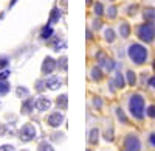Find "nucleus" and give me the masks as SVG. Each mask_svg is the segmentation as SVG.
Segmentation results:
<instances>
[{"label": "nucleus", "mask_w": 155, "mask_h": 151, "mask_svg": "<svg viewBox=\"0 0 155 151\" xmlns=\"http://www.w3.org/2000/svg\"><path fill=\"white\" fill-rule=\"evenodd\" d=\"M129 111L138 120L144 117V98L140 94H134L130 97V100H129Z\"/></svg>", "instance_id": "nucleus-1"}, {"label": "nucleus", "mask_w": 155, "mask_h": 151, "mask_svg": "<svg viewBox=\"0 0 155 151\" xmlns=\"http://www.w3.org/2000/svg\"><path fill=\"white\" fill-rule=\"evenodd\" d=\"M127 55L135 64L141 66V64H144L146 59H147V50H146L144 45H141V44H132L130 47H129V50H127Z\"/></svg>", "instance_id": "nucleus-2"}, {"label": "nucleus", "mask_w": 155, "mask_h": 151, "mask_svg": "<svg viewBox=\"0 0 155 151\" xmlns=\"http://www.w3.org/2000/svg\"><path fill=\"white\" fill-rule=\"evenodd\" d=\"M137 33H138V37L141 41L149 44V42H152L155 39V25L152 22H146L143 25H140Z\"/></svg>", "instance_id": "nucleus-3"}, {"label": "nucleus", "mask_w": 155, "mask_h": 151, "mask_svg": "<svg viewBox=\"0 0 155 151\" xmlns=\"http://www.w3.org/2000/svg\"><path fill=\"white\" fill-rule=\"evenodd\" d=\"M19 137H20L22 142H31L36 137V128L31 123L23 125V126L20 128V131H19Z\"/></svg>", "instance_id": "nucleus-4"}, {"label": "nucleus", "mask_w": 155, "mask_h": 151, "mask_svg": "<svg viewBox=\"0 0 155 151\" xmlns=\"http://www.w3.org/2000/svg\"><path fill=\"white\" fill-rule=\"evenodd\" d=\"M124 151H141V142L137 136L130 134L126 137L124 142Z\"/></svg>", "instance_id": "nucleus-5"}, {"label": "nucleus", "mask_w": 155, "mask_h": 151, "mask_svg": "<svg viewBox=\"0 0 155 151\" xmlns=\"http://www.w3.org/2000/svg\"><path fill=\"white\" fill-rule=\"evenodd\" d=\"M96 59H98V62H99V66H101V67H104L106 70L112 72V70L115 69V62H113L110 58H107L104 52H99V53L96 55Z\"/></svg>", "instance_id": "nucleus-6"}, {"label": "nucleus", "mask_w": 155, "mask_h": 151, "mask_svg": "<svg viewBox=\"0 0 155 151\" xmlns=\"http://www.w3.org/2000/svg\"><path fill=\"white\" fill-rule=\"evenodd\" d=\"M47 122H48V125H50L51 128H58V126H61V123L64 122L62 112H59V111L51 112V114L48 115V118H47Z\"/></svg>", "instance_id": "nucleus-7"}, {"label": "nucleus", "mask_w": 155, "mask_h": 151, "mask_svg": "<svg viewBox=\"0 0 155 151\" xmlns=\"http://www.w3.org/2000/svg\"><path fill=\"white\" fill-rule=\"evenodd\" d=\"M54 69H56V61H54L53 58L47 56V58L44 59V64H42V73H44V75H50Z\"/></svg>", "instance_id": "nucleus-8"}, {"label": "nucleus", "mask_w": 155, "mask_h": 151, "mask_svg": "<svg viewBox=\"0 0 155 151\" xmlns=\"http://www.w3.org/2000/svg\"><path fill=\"white\" fill-rule=\"evenodd\" d=\"M50 106H51V101H50L47 97H39V98L36 100V108H37L39 111H47Z\"/></svg>", "instance_id": "nucleus-9"}, {"label": "nucleus", "mask_w": 155, "mask_h": 151, "mask_svg": "<svg viewBox=\"0 0 155 151\" xmlns=\"http://www.w3.org/2000/svg\"><path fill=\"white\" fill-rule=\"evenodd\" d=\"M45 84H47L48 89H51V91H56L58 87H61L62 81H61L58 77H50V78H47V80H45Z\"/></svg>", "instance_id": "nucleus-10"}, {"label": "nucleus", "mask_w": 155, "mask_h": 151, "mask_svg": "<svg viewBox=\"0 0 155 151\" xmlns=\"http://www.w3.org/2000/svg\"><path fill=\"white\" fill-rule=\"evenodd\" d=\"M36 106L34 103V98H28L25 100V101L22 103V114H30V112L33 111V108Z\"/></svg>", "instance_id": "nucleus-11"}, {"label": "nucleus", "mask_w": 155, "mask_h": 151, "mask_svg": "<svg viewBox=\"0 0 155 151\" xmlns=\"http://www.w3.org/2000/svg\"><path fill=\"white\" fill-rule=\"evenodd\" d=\"M56 105H58V108H59V109H67V106H68V100H67V95L64 94V95L58 97V100H56Z\"/></svg>", "instance_id": "nucleus-12"}, {"label": "nucleus", "mask_w": 155, "mask_h": 151, "mask_svg": "<svg viewBox=\"0 0 155 151\" xmlns=\"http://www.w3.org/2000/svg\"><path fill=\"white\" fill-rule=\"evenodd\" d=\"M51 36H53V28H51V25L48 23V25H45V27L42 28L41 37H42V39H48V37H51Z\"/></svg>", "instance_id": "nucleus-13"}, {"label": "nucleus", "mask_w": 155, "mask_h": 151, "mask_svg": "<svg viewBox=\"0 0 155 151\" xmlns=\"http://www.w3.org/2000/svg\"><path fill=\"white\" fill-rule=\"evenodd\" d=\"M120 34H121V37H127L129 34H130V27H129V23L123 22L120 25Z\"/></svg>", "instance_id": "nucleus-14"}, {"label": "nucleus", "mask_w": 155, "mask_h": 151, "mask_svg": "<svg viewBox=\"0 0 155 151\" xmlns=\"http://www.w3.org/2000/svg\"><path fill=\"white\" fill-rule=\"evenodd\" d=\"M59 19H61V11H59L58 8H53V11H51V16H50V25L59 22Z\"/></svg>", "instance_id": "nucleus-15"}, {"label": "nucleus", "mask_w": 155, "mask_h": 151, "mask_svg": "<svg viewBox=\"0 0 155 151\" xmlns=\"http://www.w3.org/2000/svg\"><path fill=\"white\" fill-rule=\"evenodd\" d=\"M115 86L116 87H118V89H123V87H124V77H123V75H121V72H118V73H116V77H115Z\"/></svg>", "instance_id": "nucleus-16"}, {"label": "nucleus", "mask_w": 155, "mask_h": 151, "mask_svg": "<svg viewBox=\"0 0 155 151\" xmlns=\"http://www.w3.org/2000/svg\"><path fill=\"white\" fill-rule=\"evenodd\" d=\"M92 78H93L95 81H101V80H102V72H101L99 67H93V69H92Z\"/></svg>", "instance_id": "nucleus-17"}, {"label": "nucleus", "mask_w": 155, "mask_h": 151, "mask_svg": "<svg viewBox=\"0 0 155 151\" xmlns=\"http://www.w3.org/2000/svg\"><path fill=\"white\" fill-rule=\"evenodd\" d=\"M65 47H67V42H65V41H62V39H56L54 44H53V48L56 50V52H59V50L65 48Z\"/></svg>", "instance_id": "nucleus-18"}, {"label": "nucleus", "mask_w": 155, "mask_h": 151, "mask_svg": "<svg viewBox=\"0 0 155 151\" xmlns=\"http://www.w3.org/2000/svg\"><path fill=\"white\" fill-rule=\"evenodd\" d=\"M9 92V83H6L5 80L0 81V95H5Z\"/></svg>", "instance_id": "nucleus-19"}, {"label": "nucleus", "mask_w": 155, "mask_h": 151, "mask_svg": "<svg viewBox=\"0 0 155 151\" xmlns=\"http://www.w3.org/2000/svg\"><path fill=\"white\" fill-rule=\"evenodd\" d=\"M104 36H106V41L107 42H113L115 41V31L112 28H107L106 33H104Z\"/></svg>", "instance_id": "nucleus-20"}, {"label": "nucleus", "mask_w": 155, "mask_h": 151, "mask_svg": "<svg viewBox=\"0 0 155 151\" xmlns=\"http://www.w3.org/2000/svg\"><path fill=\"white\" fill-rule=\"evenodd\" d=\"M127 83H129V86H135V83H137V77L132 70L127 72Z\"/></svg>", "instance_id": "nucleus-21"}, {"label": "nucleus", "mask_w": 155, "mask_h": 151, "mask_svg": "<svg viewBox=\"0 0 155 151\" xmlns=\"http://www.w3.org/2000/svg\"><path fill=\"white\" fill-rule=\"evenodd\" d=\"M98 136H99V131L98 129H92V132H90V143H98Z\"/></svg>", "instance_id": "nucleus-22"}, {"label": "nucleus", "mask_w": 155, "mask_h": 151, "mask_svg": "<svg viewBox=\"0 0 155 151\" xmlns=\"http://www.w3.org/2000/svg\"><path fill=\"white\" fill-rule=\"evenodd\" d=\"M144 19L146 20H155V9H152V8L146 9L144 11Z\"/></svg>", "instance_id": "nucleus-23"}, {"label": "nucleus", "mask_w": 155, "mask_h": 151, "mask_svg": "<svg viewBox=\"0 0 155 151\" xmlns=\"http://www.w3.org/2000/svg\"><path fill=\"white\" fill-rule=\"evenodd\" d=\"M39 151H54V149H53V146H51L50 143L42 142L41 145H39Z\"/></svg>", "instance_id": "nucleus-24"}, {"label": "nucleus", "mask_w": 155, "mask_h": 151, "mask_svg": "<svg viewBox=\"0 0 155 151\" xmlns=\"http://www.w3.org/2000/svg\"><path fill=\"white\" fill-rule=\"evenodd\" d=\"M116 115H118V118H120L123 123H127V117L124 115V111H123L121 108H118V109H116Z\"/></svg>", "instance_id": "nucleus-25"}, {"label": "nucleus", "mask_w": 155, "mask_h": 151, "mask_svg": "<svg viewBox=\"0 0 155 151\" xmlns=\"http://www.w3.org/2000/svg\"><path fill=\"white\" fill-rule=\"evenodd\" d=\"M146 114H147V117H150V118H155V105H152V106H149V108H147Z\"/></svg>", "instance_id": "nucleus-26"}, {"label": "nucleus", "mask_w": 155, "mask_h": 151, "mask_svg": "<svg viewBox=\"0 0 155 151\" xmlns=\"http://www.w3.org/2000/svg\"><path fill=\"white\" fill-rule=\"evenodd\" d=\"M45 87H47V84H45V81H44V80H41V81H37V83H36V89H37L39 92H42V91L45 89Z\"/></svg>", "instance_id": "nucleus-27"}, {"label": "nucleus", "mask_w": 155, "mask_h": 151, "mask_svg": "<svg viewBox=\"0 0 155 151\" xmlns=\"http://www.w3.org/2000/svg\"><path fill=\"white\" fill-rule=\"evenodd\" d=\"M102 12H104V8H102L101 3H96L95 5V14L96 16H102Z\"/></svg>", "instance_id": "nucleus-28"}, {"label": "nucleus", "mask_w": 155, "mask_h": 151, "mask_svg": "<svg viewBox=\"0 0 155 151\" xmlns=\"http://www.w3.org/2000/svg\"><path fill=\"white\" fill-rule=\"evenodd\" d=\"M59 67L62 70H67V56H62L61 61H59Z\"/></svg>", "instance_id": "nucleus-29"}, {"label": "nucleus", "mask_w": 155, "mask_h": 151, "mask_svg": "<svg viewBox=\"0 0 155 151\" xmlns=\"http://www.w3.org/2000/svg\"><path fill=\"white\" fill-rule=\"evenodd\" d=\"M8 64H9V59L5 56H0V69H5Z\"/></svg>", "instance_id": "nucleus-30"}, {"label": "nucleus", "mask_w": 155, "mask_h": 151, "mask_svg": "<svg viewBox=\"0 0 155 151\" xmlns=\"http://www.w3.org/2000/svg\"><path fill=\"white\" fill-rule=\"evenodd\" d=\"M107 14H109L110 19H115V17H116V8H115V6H110L109 11H107Z\"/></svg>", "instance_id": "nucleus-31"}, {"label": "nucleus", "mask_w": 155, "mask_h": 151, "mask_svg": "<svg viewBox=\"0 0 155 151\" xmlns=\"http://www.w3.org/2000/svg\"><path fill=\"white\" fill-rule=\"evenodd\" d=\"M17 95L19 97H27L28 95V91L25 89V87H19V89H17Z\"/></svg>", "instance_id": "nucleus-32"}, {"label": "nucleus", "mask_w": 155, "mask_h": 151, "mask_svg": "<svg viewBox=\"0 0 155 151\" xmlns=\"http://www.w3.org/2000/svg\"><path fill=\"white\" fill-rule=\"evenodd\" d=\"M8 77H9V70H2V72H0V81L6 80Z\"/></svg>", "instance_id": "nucleus-33"}, {"label": "nucleus", "mask_w": 155, "mask_h": 151, "mask_svg": "<svg viewBox=\"0 0 155 151\" xmlns=\"http://www.w3.org/2000/svg\"><path fill=\"white\" fill-rule=\"evenodd\" d=\"M0 151H14V146L12 145H2L0 146Z\"/></svg>", "instance_id": "nucleus-34"}, {"label": "nucleus", "mask_w": 155, "mask_h": 151, "mask_svg": "<svg viewBox=\"0 0 155 151\" xmlns=\"http://www.w3.org/2000/svg\"><path fill=\"white\" fill-rule=\"evenodd\" d=\"M149 142H150V145H152V146H155V132L149 136Z\"/></svg>", "instance_id": "nucleus-35"}, {"label": "nucleus", "mask_w": 155, "mask_h": 151, "mask_svg": "<svg viewBox=\"0 0 155 151\" xmlns=\"http://www.w3.org/2000/svg\"><path fill=\"white\" fill-rule=\"evenodd\" d=\"M6 132V128H5V125H2V123H0V136H3Z\"/></svg>", "instance_id": "nucleus-36"}, {"label": "nucleus", "mask_w": 155, "mask_h": 151, "mask_svg": "<svg viewBox=\"0 0 155 151\" xmlns=\"http://www.w3.org/2000/svg\"><path fill=\"white\" fill-rule=\"evenodd\" d=\"M93 103H95L96 108H101V105H102V103H101V98H95V101H93Z\"/></svg>", "instance_id": "nucleus-37"}, {"label": "nucleus", "mask_w": 155, "mask_h": 151, "mask_svg": "<svg viewBox=\"0 0 155 151\" xmlns=\"http://www.w3.org/2000/svg\"><path fill=\"white\" fill-rule=\"evenodd\" d=\"M149 84H150V86H152V87H153V89H155V77H153V78H150V80H149Z\"/></svg>", "instance_id": "nucleus-38"}, {"label": "nucleus", "mask_w": 155, "mask_h": 151, "mask_svg": "<svg viewBox=\"0 0 155 151\" xmlns=\"http://www.w3.org/2000/svg\"><path fill=\"white\" fill-rule=\"evenodd\" d=\"M99 27H101V22H96V20H95V28L99 30Z\"/></svg>", "instance_id": "nucleus-39"}, {"label": "nucleus", "mask_w": 155, "mask_h": 151, "mask_svg": "<svg viewBox=\"0 0 155 151\" xmlns=\"http://www.w3.org/2000/svg\"><path fill=\"white\" fill-rule=\"evenodd\" d=\"M16 2H17V0H11V3H9V6H12V5L16 3Z\"/></svg>", "instance_id": "nucleus-40"}, {"label": "nucleus", "mask_w": 155, "mask_h": 151, "mask_svg": "<svg viewBox=\"0 0 155 151\" xmlns=\"http://www.w3.org/2000/svg\"><path fill=\"white\" fill-rule=\"evenodd\" d=\"M87 3H92V0H87Z\"/></svg>", "instance_id": "nucleus-41"}, {"label": "nucleus", "mask_w": 155, "mask_h": 151, "mask_svg": "<svg viewBox=\"0 0 155 151\" xmlns=\"http://www.w3.org/2000/svg\"><path fill=\"white\" fill-rule=\"evenodd\" d=\"M153 69H155V61H153Z\"/></svg>", "instance_id": "nucleus-42"}, {"label": "nucleus", "mask_w": 155, "mask_h": 151, "mask_svg": "<svg viewBox=\"0 0 155 151\" xmlns=\"http://www.w3.org/2000/svg\"><path fill=\"white\" fill-rule=\"evenodd\" d=\"M22 151H27V149H22Z\"/></svg>", "instance_id": "nucleus-43"}, {"label": "nucleus", "mask_w": 155, "mask_h": 151, "mask_svg": "<svg viewBox=\"0 0 155 151\" xmlns=\"http://www.w3.org/2000/svg\"><path fill=\"white\" fill-rule=\"evenodd\" d=\"M87 151H90V149H87Z\"/></svg>", "instance_id": "nucleus-44"}, {"label": "nucleus", "mask_w": 155, "mask_h": 151, "mask_svg": "<svg viewBox=\"0 0 155 151\" xmlns=\"http://www.w3.org/2000/svg\"><path fill=\"white\" fill-rule=\"evenodd\" d=\"M112 2H113V0H112Z\"/></svg>", "instance_id": "nucleus-45"}]
</instances>
